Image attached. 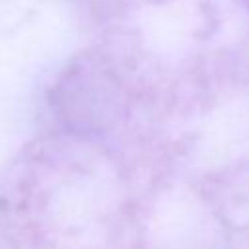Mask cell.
Listing matches in <instances>:
<instances>
[]
</instances>
